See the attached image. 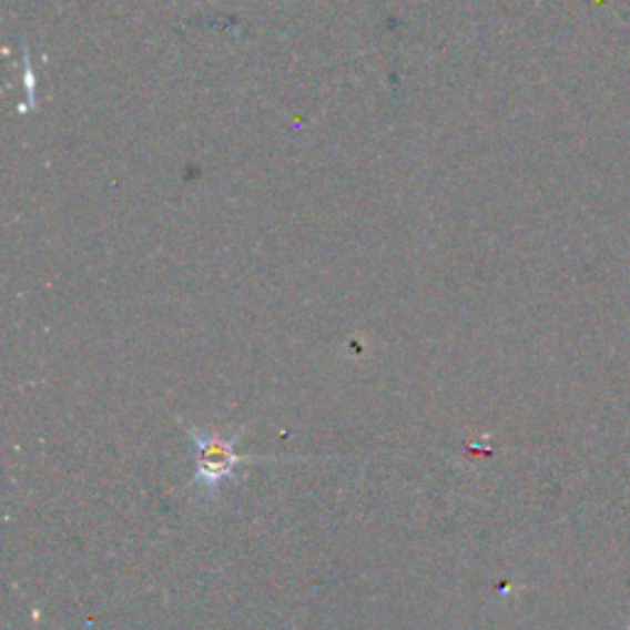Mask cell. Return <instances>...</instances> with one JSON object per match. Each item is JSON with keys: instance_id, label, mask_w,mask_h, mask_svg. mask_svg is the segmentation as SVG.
Returning <instances> with one entry per match:
<instances>
[{"instance_id": "obj_1", "label": "cell", "mask_w": 630, "mask_h": 630, "mask_svg": "<svg viewBox=\"0 0 630 630\" xmlns=\"http://www.w3.org/2000/svg\"><path fill=\"white\" fill-rule=\"evenodd\" d=\"M185 431L195 448L193 486H200L207 495L220 490L224 482L232 480L236 476V470H240V466L258 460L254 456H242L240 451H236V444H240L242 431H236L232 436H220V434L200 431L190 424H185Z\"/></svg>"}]
</instances>
